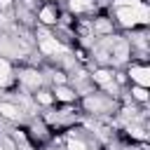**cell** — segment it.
Returning <instances> with one entry per match:
<instances>
[{
    "instance_id": "d6986e66",
    "label": "cell",
    "mask_w": 150,
    "mask_h": 150,
    "mask_svg": "<svg viewBox=\"0 0 150 150\" xmlns=\"http://www.w3.org/2000/svg\"><path fill=\"white\" fill-rule=\"evenodd\" d=\"M49 2H59V0H49Z\"/></svg>"
},
{
    "instance_id": "ba28073f",
    "label": "cell",
    "mask_w": 150,
    "mask_h": 150,
    "mask_svg": "<svg viewBox=\"0 0 150 150\" xmlns=\"http://www.w3.org/2000/svg\"><path fill=\"white\" fill-rule=\"evenodd\" d=\"M124 73L129 77V84H141V87H150V66L148 61H136L131 59L124 66Z\"/></svg>"
},
{
    "instance_id": "5b68a950",
    "label": "cell",
    "mask_w": 150,
    "mask_h": 150,
    "mask_svg": "<svg viewBox=\"0 0 150 150\" xmlns=\"http://www.w3.org/2000/svg\"><path fill=\"white\" fill-rule=\"evenodd\" d=\"M47 84V80H45V73H42V68H38V66H23V68H19L16 70V87L21 89V91H35L38 87H45Z\"/></svg>"
},
{
    "instance_id": "277c9868",
    "label": "cell",
    "mask_w": 150,
    "mask_h": 150,
    "mask_svg": "<svg viewBox=\"0 0 150 150\" xmlns=\"http://www.w3.org/2000/svg\"><path fill=\"white\" fill-rule=\"evenodd\" d=\"M89 80H91L94 89H101L108 96H112V98L120 101L122 89L115 82V68H110V66H91L89 68Z\"/></svg>"
},
{
    "instance_id": "e0dca14e",
    "label": "cell",
    "mask_w": 150,
    "mask_h": 150,
    "mask_svg": "<svg viewBox=\"0 0 150 150\" xmlns=\"http://www.w3.org/2000/svg\"><path fill=\"white\" fill-rule=\"evenodd\" d=\"M19 5L23 9H28V12H35V7L40 5V0H19Z\"/></svg>"
},
{
    "instance_id": "9a60e30c",
    "label": "cell",
    "mask_w": 150,
    "mask_h": 150,
    "mask_svg": "<svg viewBox=\"0 0 150 150\" xmlns=\"http://www.w3.org/2000/svg\"><path fill=\"white\" fill-rule=\"evenodd\" d=\"M124 94H127L134 103H138V105H148V101H150L148 87H141V84H129V87L124 89Z\"/></svg>"
},
{
    "instance_id": "ac0fdd59",
    "label": "cell",
    "mask_w": 150,
    "mask_h": 150,
    "mask_svg": "<svg viewBox=\"0 0 150 150\" xmlns=\"http://www.w3.org/2000/svg\"><path fill=\"white\" fill-rule=\"evenodd\" d=\"M12 7H16V0H0V12H7Z\"/></svg>"
},
{
    "instance_id": "52a82bcc",
    "label": "cell",
    "mask_w": 150,
    "mask_h": 150,
    "mask_svg": "<svg viewBox=\"0 0 150 150\" xmlns=\"http://www.w3.org/2000/svg\"><path fill=\"white\" fill-rule=\"evenodd\" d=\"M35 21L38 26H45V28H54L59 23V14H61V7L59 2H49V0H40V5L35 7Z\"/></svg>"
},
{
    "instance_id": "4fadbf2b",
    "label": "cell",
    "mask_w": 150,
    "mask_h": 150,
    "mask_svg": "<svg viewBox=\"0 0 150 150\" xmlns=\"http://www.w3.org/2000/svg\"><path fill=\"white\" fill-rule=\"evenodd\" d=\"M16 87V68L12 63V59L0 56V89H14Z\"/></svg>"
},
{
    "instance_id": "8992f818",
    "label": "cell",
    "mask_w": 150,
    "mask_h": 150,
    "mask_svg": "<svg viewBox=\"0 0 150 150\" xmlns=\"http://www.w3.org/2000/svg\"><path fill=\"white\" fill-rule=\"evenodd\" d=\"M129 61H131V45L127 35L115 33L112 45H110V68H124Z\"/></svg>"
},
{
    "instance_id": "3957f363",
    "label": "cell",
    "mask_w": 150,
    "mask_h": 150,
    "mask_svg": "<svg viewBox=\"0 0 150 150\" xmlns=\"http://www.w3.org/2000/svg\"><path fill=\"white\" fill-rule=\"evenodd\" d=\"M61 134H63V143L59 150H101V141L84 124H70Z\"/></svg>"
},
{
    "instance_id": "5bb4252c",
    "label": "cell",
    "mask_w": 150,
    "mask_h": 150,
    "mask_svg": "<svg viewBox=\"0 0 150 150\" xmlns=\"http://www.w3.org/2000/svg\"><path fill=\"white\" fill-rule=\"evenodd\" d=\"M30 96H33L35 105H38V108H42V110H49V108H54V105H56V101H54V94H52L49 84L38 87L35 91H30Z\"/></svg>"
},
{
    "instance_id": "8fae6325",
    "label": "cell",
    "mask_w": 150,
    "mask_h": 150,
    "mask_svg": "<svg viewBox=\"0 0 150 150\" xmlns=\"http://www.w3.org/2000/svg\"><path fill=\"white\" fill-rule=\"evenodd\" d=\"M0 117L7 120V122H12V124H21L23 117H26V112H23V108L14 98H0Z\"/></svg>"
},
{
    "instance_id": "6da1fadb",
    "label": "cell",
    "mask_w": 150,
    "mask_h": 150,
    "mask_svg": "<svg viewBox=\"0 0 150 150\" xmlns=\"http://www.w3.org/2000/svg\"><path fill=\"white\" fill-rule=\"evenodd\" d=\"M110 16L120 30L148 28V23H150L148 0H143L138 5H110Z\"/></svg>"
},
{
    "instance_id": "7c38bea8",
    "label": "cell",
    "mask_w": 150,
    "mask_h": 150,
    "mask_svg": "<svg viewBox=\"0 0 150 150\" xmlns=\"http://www.w3.org/2000/svg\"><path fill=\"white\" fill-rule=\"evenodd\" d=\"M49 89H52V94H54L56 105H70V103H77V98H80V94L75 91V87H73L70 82H63V84H52Z\"/></svg>"
},
{
    "instance_id": "2e32d148",
    "label": "cell",
    "mask_w": 150,
    "mask_h": 150,
    "mask_svg": "<svg viewBox=\"0 0 150 150\" xmlns=\"http://www.w3.org/2000/svg\"><path fill=\"white\" fill-rule=\"evenodd\" d=\"M0 150H19V145L14 143L12 136H5V138H0Z\"/></svg>"
},
{
    "instance_id": "30bf717a",
    "label": "cell",
    "mask_w": 150,
    "mask_h": 150,
    "mask_svg": "<svg viewBox=\"0 0 150 150\" xmlns=\"http://www.w3.org/2000/svg\"><path fill=\"white\" fill-rule=\"evenodd\" d=\"M66 9L75 16V19H89L98 12V2L96 0H66Z\"/></svg>"
},
{
    "instance_id": "9c48e42d",
    "label": "cell",
    "mask_w": 150,
    "mask_h": 150,
    "mask_svg": "<svg viewBox=\"0 0 150 150\" xmlns=\"http://www.w3.org/2000/svg\"><path fill=\"white\" fill-rule=\"evenodd\" d=\"M89 26H91L94 38H105V35L117 33V26H115L112 16L105 14V12H96L94 16H89Z\"/></svg>"
},
{
    "instance_id": "7a4b0ae2",
    "label": "cell",
    "mask_w": 150,
    "mask_h": 150,
    "mask_svg": "<svg viewBox=\"0 0 150 150\" xmlns=\"http://www.w3.org/2000/svg\"><path fill=\"white\" fill-rule=\"evenodd\" d=\"M117 105H120V101L112 98V96H108V94L101 91V89H91L89 94H82V96L77 98V108H80L84 115L94 117V120H103V117L115 115V112H117Z\"/></svg>"
}]
</instances>
